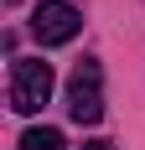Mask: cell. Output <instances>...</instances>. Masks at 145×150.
Here are the masks:
<instances>
[{"instance_id":"obj_5","label":"cell","mask_w":145,"mask_h":150,"mask_svg":"<svg viewBox=\"0 0 145 150\" xmlns=\"http://www.w3.org/2000/svg\"><path fill=\"white\" fill-rule=\"evenodd\" d=\"M78 150H114L109 140H88V145H78Z\"/></svg>"},{"instance_id":"obj_2","label":"cell","mask_w":145,"mask_h":150,"mask_svg":"<svg viewBox=\"0 0 145 150\" xmlns=\"http://www.w3.org/2000/svg\"><path fill=\"white\" fill-rule=\"evenodd\" d=\"M68 114H72L78 124H99V119H104V73H99L93 57L78 62L72 78H68Z\"/></svg>"},{"instance_id":"obj_3","label":"cell","mask_w":145,"mask_h":150,"mask_svg":"<svg viewBox=\"0 0 145 150\" xmlns=\"http://www.w3.org/2000/svg\"><path fill=\"white\" fill-rule=\"evenodd\" d=\"M31 31H36L42 47H62V42H72V36L83 31V11H78L72 0H42V5L31 11Z\"/></svg>"},{"instance_id":"obj_1","label":"cell","mask_w":145,"mask_h":150,"mask_svg":"<svg viewBox=\"0 0 145 150\" xmlns=\"http://www.w3.org/2000/svg\"><path fill=\"white\" fill-rule=\"evenodd\" d=\"M47 98H52V62L16 57L11 62V109L16 114H36Z\"/></svg>"},{"instance_id":"obj_4","label":"cell","mask_w":145,"mask_h":150,"mask_svg":"<svg viewBox=\"0 0 145 150\" xmlns=\"http://www.w3.org/2000/svg\"><path fill=\"white\" fill-rule=\"evenodd\" d=\"M21 150H62V135L57 129H26L21 135Z\"/></svg>"}]
</instances>
